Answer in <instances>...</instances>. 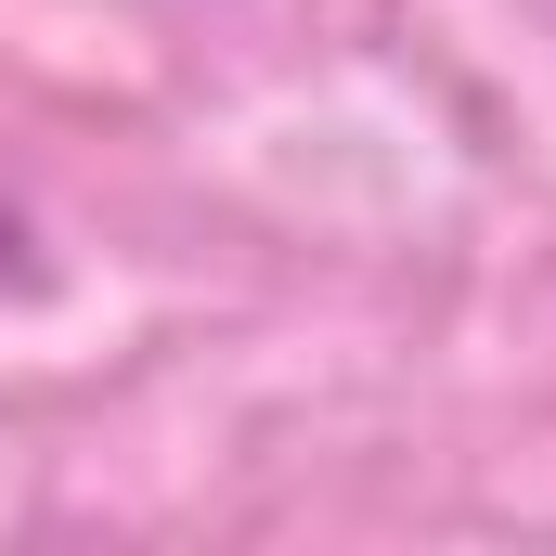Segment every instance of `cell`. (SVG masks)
<instances>
[{
    "label": "cell",
    "mask_w": 556,
    "mask_h": 556,
    "mask_svg": "<svg viewBox=\"0 0 556 556\" xmlns=\"http://www.w3.org/2000/svg\"><path fill=\"white\" fill-rule=\"evenodd\" d=\"M0 285H26V220L0 207Z\"/></svg>",
    "instance_id": "6da1fadb"
}]
</instances>
